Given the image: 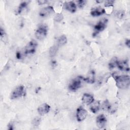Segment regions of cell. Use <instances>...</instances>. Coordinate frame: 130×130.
Listing matches in <instances>:
<instances>
[{
  "mask_svg": "<svg viewBox=\"0 0 130 130\" xmlns=\"http://www.w3.org/2000/svg\"><path fill=\"white\" fill-rule=\"evenodd\" d=\"M117 87L120 89H124L127 88L130 84V78L128 75H117L113 74Z\"/></svg>",
  "mask_w": 130,
  "mask_h": 130,
  "instance_id": "1",
  "label": "cell"
},
{
  "mask_svg": "<svg viewBox=\"0 0 130 130\" xmlns=\"http://www.w3.org/2000/svg\"><path fill=\"white\" fill-rule=\"evenodd\" d=\"M26 94L25 87L23 85H19L16 87L11 92L10 98L12 100L16 99L24 96Z\"/></svg>",
  "mask_w": 130,
  "mask_h": 130,
  "instance_id": "2",
  "label": "cell"
},
{
  "mask_svg": "<svg viewBox=\"0 0 130 130\" xmlns=\"http://www.w3.org/2000/svg\"><path fill=\"white\" fill-rule=\"evenodd\" d=\"M48 32V27L45 24H41L35 32V36L38 40H42L44 39Z\"/></svg>",
  "mask_w": 130,
  "mask_h": 130,
  "instance_id": "3",
  "label": "cell"
},
{
  "mask_svg": "<svg viewBox=\"0 0 130 130\" xmlns=\"http://www.w3.org/2000/svg\"><path fill=\"white\" fill-rule=\"evenodd\" d=\"M82 80H83V78L82 77H77L74 79L68 86L69 89L72 91H75L78 90L81 86Z\"/></svg>",
  "mask_w": 130,
  "mask_h": 130,
  "instance_id": "4",
  "label": "cell"
},
{
  "mask_svg": "<svg viewBox=\"0 0 130 130\" xmlns=\"http://www.w3.org/2000/svg\"><path fill=\"white\" fill-rule=\"evenodd\" d=\"M38 46L37 42L35 40H31L29 42L24 48V52L25 54H31L34 53Z\"/></svg>",
  "mask_w": 130,
  "mask_h": 130,
  "instance_id": "5",
  "label": "cell"
},
{
  "mask_svg": "<svg viewBox=\"0 0 130 130\" xmlns=\"http://www.w3.org/2000/svg\"><path fill=\"white\" fill-rule=\"evenodd\" d=\"M107 20L106 19H103L102 20H101L100 21H99L96 25H95L94 27V31L93 34V36H95L98 33H99L101 31H102L105 29V28L106 27V24H107Z\"/></svg>",
  "mask_w": 130,
  "mask_h": 130,
  "instance_id": "6",
  "label": "cell"
},
{
  "mask_svg": "<svg viewBox=\"0 0 130 130\" xmlns=\"http://www.w3.org/2000/svg\"><path fill=\"white\" fill-rule=\"evenodd\" d=\"M87 111L82 106L79 107L76 110V118L78 121H83L87 116Z\"/></svg>",
  "mask_w": 130,
  "mask_h": 130,
  "instance_id": "7",
  "label": "cell"
},
{
  "mask_svg": "<svg viewBox=\"0 0 130 130\" xmlns=\"http://www.w3.org/2000/svg\"><path fill=\"white\" fill-rule=\"evenodd\" d=\"M107 118L104 114H100L98 115L96 118V123L97 126L100 129L103 128L106 124Z\"/></svg>",
  "mask_w": 130,
  "mask_h": 130,
  "instance_id": "8",
  "label": "cell"
},
{
  "mask_svg": "<svg viewBox=\"0 0 130 130\" xmlns=\"http://www.w3.org/2000/svg\"><path fill=\"white\" fill-rule=\"evenodd\" d=\"M117 67L122 71L128 72L129 70L128 62L126 59L118 60Z\"/></svg>",
  "mask_w": 130,
  "mask_h": 130,
  "instance_id": "9",
  "label": "cell"
},
{
  "mask_svg": "<svg viewBox=\"0 0 130 130\" xmlns=\"http://www.w3.org/2000/svg\"><path fill=\"white\" fill-rule=\"evenodd\" d=\"M54 12L53 8L52 6H49L43 8L39 12V15L41 17H45L50 15Z\"/></svg>",
  "mask_w": 130,
  "mask_h": 130,
  "instance_id": "10",
  "label": "cell"
},
{
  "mask_svg": "<svg viewBox=\"0 0 130 130\" xmlns=\"http://www.w3.org/2000/svg\"><path fill=\"white\" fill-rule=\"evenodd\" d=\"M50 110V106L44 103L41 105L38 108L37 111L38 113L40 115H44L46 114H47Z\"/></svg>",
  "mask_w": 130,
  "mask_h": 130,
  "instance_id": "11",
  "label": "cell"
},
{
  "mask_svg": "<svg viewBox=\"0 0 130 130\" xmlns=\"http://www.w3.org/2000/svg\"><path fill=\"white\" fill-rule=\"evenodd\" d=\"M63 8L71 13H74L77 10L76 4L73 1L65 2L63 4Z\"/></svg>",
  "mask_w": 130,
  "mask_h": 130,
  "instance_id": "12",
  "label": "cell"
},
{
  "mask_svg": "<svg viewBox=\"0 0 130 130\" xmlns=\"http://www.w3.org/2000/svg\"><path fill=\"white\" fill-rule=\"evenodd\" d=\"M94 100L93 96L90 93H85L82 97V101L85 105H89Z\"/></svg>",
  "mask_w": 130,
  "mask_h": 130,
  "instance_id": "13",
  "label": "cell"
},
{
  "mask_svg": "<svg viewBox=\"0 0 130 130\" xmlns=\"http://www.w3.org/2000/svg\"><path fill=\"white\" fill-rule=\"evenodd\" d=\"M105 13V10L101 7H95L91 9L90 14L93 17H97L101 16Z\"/></svg>",
  "mask_w": 130,
  "mask_h": 130,
  "instance_id": "14",
  "label": "cell"
},
{
  "mask_svg": "<svg viewBox=\"0 0 130 130\" xmlns=\"http://www.w3.org/2000/svg\"><path fill=\"white\" fill-rule=\"evenodd\" d=\"M100 103L99 101H95L89 105V109L93 113H96L100 109Z\"/></svg>",
  "mask_w": 130,
  "mask_h": 130,
  "instance_id": "15",
  "label": "cell"
},
{
  "mask_svg": "<svg viewBox=\"0 0 130 130\" xmlns=\"http://www.w3.org/2000/svg\"><path fill=\"white\" fill-rule=\"evenodd\" d=\"M28 3L26 2H22L19 6L18 7L17 12L19 14H24L25 13L27 12L28 10Z\"/></svg>",
  "mask_w": 130,
  "mask_h": 130,
  "instance_id": "16",
  "label": "cell"
},
{
  "mask_svg": "<svg viewBox=\"0 0 130 130\" xmlns=\"http://www.w3.org/2000/svg\"><path fill=\"white\" fill-rule=\"evenodd\" d=\"M83 80L85 81L86 82L88 83H93L95 81L94 78V73L93 71L90 72L86 78H83Z\"/></svg>",
  "mask_w": 130,
  "mask_h": 130,
  "instance_id": "17",
  "label": "cell"
},
{
  "mask_svg": "<svg viewBox=\"0 0 130 130\" xmlns=\"http://www.w3.org/2000/svg\"><path fill=\"white\" fill-rule=\"evenodd\" d=\"M118 60V59L116 57L112 58L110 60V61H109V63L108 64V67H109V69L112 70L114 68L117 67V64Z\"/></svg>",
  "mask_w": 130,
  "mask_h": 130,
  "instance_id": "18",
  "label": "cell"
},
{
  "mask_svg": "<svg viewBox=\"0 0 130 130\" xmlns=\"http://www.w3.org/2000/svg\"><path fill=\"white\" fill-rule=\"evenodd\" d=\"M67 42V38L65 35L61 36L58 39L57 45L59 46H63L65 45Z\"/></svg>",
  "mask_w": 130,
  "mask_h": 130,
  "instance_id": "19",
  "label": "cell"
},
{
  "mask_svg": "<svg viewBox=\"0 0 130 130\" xmlns=\"http://www.w3.org/2000/svg\"><path fill=\"white\" fill-rule=\"evenodd\" d=\"M58 45H54L50 48L49 55L51 57H53L56 54L58 50Z\"/></svg>",
  "mask_w": 130,
  "mask_h": 130,
  "instance_id": "20",
  "label": "cell"
},
{
  "mask_svg": "<svg viewBox=\"0 0 130 130\" xmlns=\"http://www.w3.org/2000/svg\"><path fill=\"white\" fill-rule=\"evenodd\" d=\"M111 104L110 103V102L107 100H106L104 101V102H103L102 106V108L104 111H107L109 112L111 108Z\"/></svg>",
  "mask_w": 130,
  "mask_h": 130,
  "instance_id": "21",
  "label": "cell"
},
{
  "mask_svg": "<svg viewBox=\"0 0 130 130\" xmlns=\"http://www.w3.org/2000/svg\"><path fill=\"white\" fill-rule=\"evenodd\" d=\"M41 121V119L40 117H36L32 120V124L34 126H38Z\"/></svg>",
  "mask_w": 130,
  "mask_h": 130,
  "instance_id": "22",
  "label": "cell"
},
{
  "mask_svg": "<svg viewBox=\"0 0 130 130\" xmlns=\"http://www.w3.org/2000/svg\"><path fill=\"white\" fill-rule=\"evenodd\" d=\"M63 16L61 13L57 14L54 17V20L57 22H60L63 20Z\"/></svg>",
  "mask_w": 130,
  "mask_h": 130,
  "instance_id": "23",
  "label": "cell"
},
{
  "mask_svg": "<svg viewBox=\"0 0 130 130\" xmlns=\"http://www.w3.org/2000/svg\"><path fill=\"white\" fill-rule=\"evenodd\" d=\"M77 2L78 6L80 8H83L86 3V1L84 0H79V1H78Z\"/></svg>",
  "mask_w": 130,
  "mask_h": 130,
  "instance_id": "24",
  "label": "cell"
},
{
  "mask_svg": "<svg viewBox=\"0 0 130 130\" xmlns=\"http://www.w3.org/2000/svg\"><path fill=\"white\" fill-rule=\"evenodd\" d=\"M124 16V13L122 11H119L118 12H117V14H116V16L118 18H120V19H121Z\"/></svg>",
  "mask_w": 130,
  "mask_h": 130,
  "instance_id": "25",
  "label": "cell"
},
{
  "mask_svg": "<svg viewBox=\"0 0 130 130\" xmlns=\"http://www.w3.org/2000/svg\"><path fill=\"white\" fill-rule=\"evenodd\" d=\"M114 3V1H107L105 3V7H110L113 5Z\"/></svg>",
  "mask_w": 130,
  "mask_h": 130,
  "instance_id": "26",
  "label": "cell"
},
{
  "mask_svg": "<svg viewBox=\"0 0 130 130\" xmlns=\"http://www.w3.org/2000/svg\"><path fill=\"white\" fill-rule=\"evenodd\" d=\"M16 57L18 59H21L22 58V54H21V53L20 52H19V51L17 52L16 53Z\"/></svg>",
  "mask_w": 130,
  "mask_h": 130,
  "instance_id": "27",
  "label": "cell"
},
{
  "mask_svg": "<svg viewBox=\"0 0 130 130\" xmlns=\"http://www.w3.org/2000/svg\"><path fill=\"white\" fill-rule=\"evenodd\" d=\"M47 2V1L46 0H41V1H38V3L39 5H43V4H46Z\"/></svg>",
  "mask_w": 130,
  "mask_h": 130,
  "instance_id": "28",
  "label": "cell"
},
{
  "mask_svg": "<svg viewBox=\"0 0 130 130\" xmlns=\"http://www.w3.org/2000/svg\"><path fill=\"white\" fill-rule=\"evenodd\" d=\"M125 45H126V46H127L128 48H129V46H130V41H129V39L126 40V41H125Z\"/></svg>",
  "mask_w": 130,
  "mask_h": 130,
  "instance_id": "29",
  "label": "cell"
},
{
  "mask_svg": "<svg viewBox=\"0 0 130 130\" xmlns=\"http://www.w3.org/2000/svg\"><path fill=\"white\" fill-rule=\"evenodd\" d=\"M13 124L12 123H10L8 124V129H13Z\"/></svg>",
  "mask_w": 130,
  "mask_h": 130,
  "instance_id": "30",
  "label": "cell"
}]
</instances>
